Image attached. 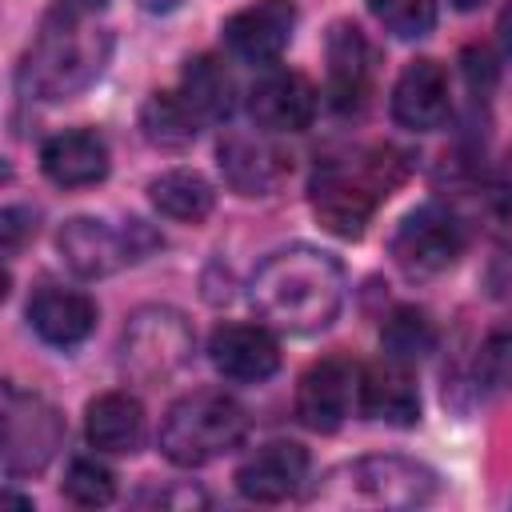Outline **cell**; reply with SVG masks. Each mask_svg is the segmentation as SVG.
I'll return each instance as SVG.
<instances>
[{"label":"cell","mask_w":512,"mask_h":512,"mask_svg":"<svg viewBox=\"0 0 512 512\" xmlns=\"http://www.w3.org/2000/svg\"><path fill=\"white\" fill-rule=\"evenodd\" d=\"M480 372L488 376L492 388H508L512 384V332L488 336V344L480 348Z\"/></svg>","instance_id":"cell-28"},{"label":"cell","mask_w":512,"mask_h":512,"mask_svg":"<svg viewBox=\"0 0 512 512\" xmlns=\"http://www.w3.org/2000/svg\"><path fill=\"white\" fill-rule=\"evenodd\" d=\"M224 44L232 56L248 64H276L296 32V4L292 0H256L224 20Z\"/></svg>","instance_id":"cell-12"},{"label":"cell","mask_w":512,"mask_h":512,"mask_svg":"<svg viewBox=\"0 0 512 512\" xmlns=\"http://www.w3.org/2000/svg\"><path fill=\"white\" fill-rule=\"evenodd\" d=\"M496 32H500V44H504V52L512 56V4L500 12V20H496Z\"/></svg>","instance_id":"cell-32"},{"label":"cell","mask_w":512,"mask_h":512,"mask_svg":"<svg viewBox=\"0 0 512 512\" xmlns=\"http://www.w3.org/2000/svg\"><path fill=\"white\" fill-rule=\"evenodd\" d=\"M500 192L512 200V156H508V164H504V176H500Z\"/></svg>","instance_id":"cell-33"},{"label":"cell","mask_w":512,"mask_h":512,"mask_svg":"<svg viewBox=\"0 0 512 512\" xmlns=\"http://www.w3.org/2000/svg\"><path fill=\"white\" fill-rule=\"evenodd\" d=\"M464 60H468V84H472V92L484 96V92L492 88V80H496V60H492V52L480 44V48H468Z\"/></svg>","instance_id":"cell-29"},{"label":"cell","mask_w":512,"mask_h":512,"mask_svg":"<svg viewBox=\"0 0 512 512\" xmlns=\"http://www.w3.org/2000/svg\"><path fill=\"white\" fill-rule=\"evenodd\" d=\"M192 352H196V332L188 316L168 304L136 308L120 336V364L128 376L144 384L172 380L180 368H188Z\"/></svg>","instance_id":"cell-6"},{"label":"cell","mask_w":512,"mask_h":512,"mask_svg":"<svg viewBox=\"0 0 512 512\" xmlns=\"http://www.w3.org/2000/svg\"><path fill=\"white\" fill-rule=\"evenodd\" d=\"M148 200L156 204V212H164L168 220L180 224H200L212 216L216 208V188L208 184V176H200L196 168H168L160 176L148 180Z\"/></svg>","instance_id":"cell-22"},{"label":"cell","mask_w":512,"mask_h":512,"mask_svg":"<svg viewBox=\"0 0 512 512\" xmlns=\"http://www.w3.org/2000/svg\"><path fill=\"white\" fill-rule=\"evenodd\" d=\"M436 324L428 320V312H420V308H412V304H404V308H396L388 320H384V328H380V348H384V356L388 360H400V364H416V360H424L428 352H436Z\"/></svg>","instance_id":"cell-25"},{"label":"cell","mask_w":512,"mask_h":512,"mask_svg":"<svg viewBox=\"0 0 512 512\" xmlns=\"http://www.w3.org/2000/svg\"><path fill=\"white\" fill-rule=\"evenodd\" d=\"M356 404L376 424L412 428L420 420V388L412 380V364H400V360L384 356V360L360 368V376H356Z\"/></svg>","instance_id":"cell-16"},{"label":"cell","mask_w":512,"mask_h":512,"mask_svg":"<svg viewBox=\"0 0 512 512\" xmlns=\"http://www.w3.org/2000/svg\"><path fill=\"white\" fill-rule=\"evenodd\" d=\"M324 60H328V100L340 112H360L376 84V64H380L376 44L352 20H336L324 40Z\"/></svg>","instance_id":"cell-10"},{"label":"cell","mask_w":512,"mask_h":512,"mask_svg":"<svg viewBox=\"0 0 512 512\" xmlns=\"http://www.w3.org/2000/svg\"><path fill=\"white\" fill-rule=\"evenodd\" d=\"M196 128H200V116L180 92H152L140 104V132L152 148L180 152L196 140Z\"/></svg>","instance_id":"cell-24"},{"label":"cell","mask_w":512,"mask_h":512,"mask_svg":"<svg viewBox=\"0 0 512 512\" xmlns=\"http://www.w3.org/2000/svg\"><path fill=\"white\" fill-rule=\"evenodd\" d=\"M60 492H64L72 504H80V508H104V504H112V496H116V476H112L108 464H100V460H92V456H80V460L68 464Z\"/></svg>","instance_id":"cell-27"},{"label":"cell","mask_w":512,"mask_h":512,"mask_svg":"<svg viewBox=\"0 0 512 512\" xmlns=\"http://www.w3.org/2000/svg\"><path fill=\"white\" fill-rule=\"evenodd\" d=\"M248 436V412L232 396L216 388H196L180 396L164 424H160V452L176 468H200L232 448H240Z\"/></svg>","instance_id":"cell-5"},{"label":"cell","mask_w":512,"mask_h":512,"mask_svg":"<svg viewBox=\"0 0 512 512\" xmlns=\"http://www.w3.org/2000/svg\"><path fill=\"white\" fill-rule=\"evenodd\" d=\"M368 12L384 24V32L400 40H420L436 28L440 0H368Z\"/></svg>","instance_id":"cell-26"},{"label":"cell","mask_w":512,"mask_h":512,"mask_svg":"<svg viewBox=\"0 0 512 512\" xmlns=\"http://www.w3.org/2000/svg\"><path fill=\"white\" fill-rule=\"evenodd\" d=\"M412 172V156L396 144H372L356 156H328L308 180L312 216L340 240H360L376 204Z\"/></svg>","instance_id":"cell-2"},{"label":"cell","mask_w":512,"mask_h":512,"mask_svg":"<svg viewBox=\"0 0 512 512\" xmlns=\"http://www.w3.org/2000/svg\"><path fill=\"white\" fill-rule=\"evenodd\" d=\"M392 260L404 276L412 280H428L448 272L460 252H464V224L440 208V204H424L416 212H408L400 220V228L392 232Z\"/></svg>","instance_id":"cell-9"},{"label":"cell","mask_w":512,"mask_h":512,"mask_svg":"<svg viewBox=\"0 0 512 512\" xmlns=\"http://www.w3.org/2000/svg\"><path fill=\"white\" fill-rule=\"evenodd\" d=\"M248 300L256 316L276 332H324L344 304V268L336 256L312 244H292L272 252L252 272Z\"/></svg>","instance_id":"cell-1"},{"label":"cell","mask_w":512,"mask_h":512,"mask_svg":"<svg viewBox=\"0 0 512 512\" xmlns=\"http://www.w3.org/2000/svg\"><path fill=\"white\" fill-rule=\"evenodd\" d=\"M108 0H56L52 4V16H68V20H88L104 8Z\"/></svg>","instance_id":"cell-31"},{"label":"cell","mask_w":512,"mask_h":512,"mask_svg":"<svg viewBox=\"0 0 512 512\" xmlns=\"http://www.w3.org/2000/svg\"><path fill=\"white\" fill-rule=\"evenodd\" d=\"M108 140L96 128L56 132L40 148V172L56 188H88L108 176Z\"/></svg>","instance_id":"cell-19"},{"label":"cell","mask_w":512,"mask_h":512,"mask_svg":"<svg viewBox=\"0 0 512 512\" xmlns=\"http://www.w3.org/2000/svg\"><path fill=\"white\" fill-rule=\"evenodd\" d=\"M84 436L96 452H112V456L136 452L144 440V404L120 388L100 392L84 408Z\"/></svg>","instance_id":"cell-21"},{"label":"cell","mask_w":512,"mask_h":512,"mask_svg":"<svg viewBox=\"0 0 512 512\" xmlns=\"http://www.w3.org/2000/svg\"><path fill=\"white\" fill-rule=\"evenodd\" d=\"M448 108H452L448 104V72L432 56L404 64V72L396 76V88H392L396 124L408 132H432L448 120Z\"/></svg>","instance_id":"cell-17"},{"label":"cell","mask_w":512,"mask_h":512,"mask_svg":"<svg viewBox=\"0 0 512 512\" xmlns=\"http://www.w3.org/2000/svg\"><path fill=\"white\" fill-rule=\"evenodd\" d=\"M436 492L440 476L428 464L400 452H372L328 468L308 500L320 508H420Z\"/></svg>","instance_id":"cell-3"},{"label":"cell","mask_w":512,"mask_h":512,"mask_svg":"<svg viewBox=\"0 0 512 512\" xmlns=\"http://www.w3.org/2000/svg\"><path fill=\"white\" fill-rule=\"evenodd\" d=\"M484 0H452V8H460V12H472V8H480Z\"/></svg>","instance_id":"cell-34"},{"label":"cell","mask_w":512,"mask_h":512,"mask_svg":"<svg viewBox=\"0 0 512 512\" xmlns=\"http://www.w3.org/2000/svg\"><path fill=\"white\" fill-rule=\"evenodd\" d=\"M180 96L196 108L200 120H228L236 108V80L224 60L192 56L180 72Z\"/></svg>","instance_id":"cell-23"},{"label":"cell","mask_w":512,"mask_h":512,"mask_svg":"<svg viewBox=\"0 0 512 512\" xmlns=\"http://www.w3.org/2000/svg\"><path fill=\"white\" fill-rule=\"evenodd\" d=\"M308 448L296 440H268L236 464V492L252 504H280L308 480Z\"/></svg>","instance_id":"cell-11"},{"label":"cell","mask_w":512,"mask_h":512,"mask_svg":"<svg viewBox=\"0 0 512 512\" xmlns=\"http://www.w3.org/2000/svg\"><path fill=\"white\" fill-rule=\"evenodd\" d=\"M208 360L232 384H264L280 368V344L268 324H220L208 340Z\"/></svg>","instance_id":"cell-14"},{"label":"cell","mask_w":512,"mask_h":512,"mask_svg":"<svg viewBox=\"0 0 512 512\" xmlns=\"http://www.w3.org/2000/svg\"><path fill=\"white\" fill-rule=\"evenodd\" d=\"M24 220H32L24 208H4V216H0V236H4V252L8 256H16V248H20V240L28 232H36V224H24Z\"/></svg>","instance_id":"cell-30"},{"label":"cell","mask_w":512,"mask_h":512,"mask_svg":"<svg viewBox=\"0 0 512 512\" xmlns=\"http://www.w3.org/2000/svg\"><path fill=\"white\" fill-rule=\"evenodd\" d=\"M356 368L340 356L316 360L300 384H296V416L312 432H336L348 420L352 396H356Z\"/></svg>","instance_id":"cell-15"},{"label":"cell","mask_w":512,"mask_h":512,"mask_svg":"<svg viewBox=\"0 0 512 512\" xmlns=\"http://www.w3.org/2000/svg\"><path fill=\"white\" fill-rule=\"evenodd\" d=\"M156 244H160V236L148 232L144 220H128L124 228H112L108 220H96V216H72L56 232L60 256L80 280H104V276L120 272L124 264L140 260Z\"/></svg>","instance_id":"cell-7"},{"label":"cell","mask_w":512,"mask_h":512,"mask_svg":"<svg viewBox=\"0 0 512 512\" xmlns=\"http://www.w3.org/2000/svg\"><path fill=\"white\" fill-rule=\"evenodd\" d=\"M108 56L112 36L104 28H88V20L48 16L44 32L24 52L20 88L40 100H68L104 72Z\"/></svg>","instance_id":"cell-4"},{"label":"cell","mask_w":512,"mask_h":512,"mask_svg":"<svg viewBox=\"0 0 512 512\" xmlns=\"http://www.w3.org/2000/svg\"><path fill=\"white\" fill-rule=\"evenodd\" d=\"M316 88L296 68H272L264 72L248 92V116L264 132H304L316 116Z\"/></svg>","instance_id":"cell-13"},{"label":"cell","mask_w":512,"mask_h":512,"mask_svg":"<svg viewBox=\"0 0 512 512\" xmlns=\"http://www.w3.org/2000/svg\"><path fill=\"white\" fill-rule=\"evenodd\" d=\"M0 420H4V476L12 480L44 472L64 444V416L44 396L20 392L16 384H4Z\"/></svg>","instance_id":"cell-8"},{"label":"cell","mask_w":512,"mask_h":512,"mask_svg":"<svg viewBox=\"0 0 512 512\" xmlns=\"http://www.w3.org/2000/svg\"><path fill=\"white\" fill-rule=\"evenodd\" d=\"M216 164H220L224 184L232 192H240V196H268V192H276V184L288 172V160L272 144L252 140V136H240V132L220 136Z\"/></svg>","instance_id":"cell-20"},{"label":"cell","mask_w":512,"mask_h":512,"mask_svg":"<svg viewBox=\"0 0 512 512\" xmlns=\"http://www.w3.org/2000/svg\"><path fill=\"white\" fill-rule=\"evenodd\" d=\"M28 324L32 332L52 344V348H76L96 332V300L76 292V288H60V284H44L36 288V296L28 300Z\"/></svg>","instance_id":"cell-18"}]
</instances>
